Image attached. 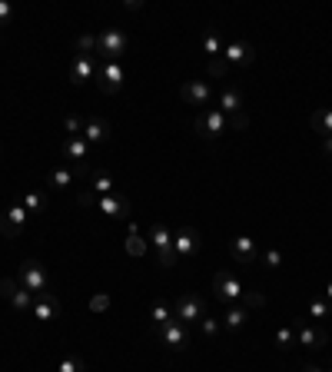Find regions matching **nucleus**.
<instances>
[{"label": "nucleus", "instance_id": "nucleus-30", "mask_svg": "<svg viewBox=\"0 0 332 372\" xmlns=\"http://www.w3.org/2000/svg\"><path fill=\"white\" fill-rule=\"evenodd\" d=\"M329 312H332V306L326 303V299H322V296H316V299H309V319H312V322L326 319Z\"/></svg>", "mask_w": 332, "mask_h": 372}, {"label": "nucleus", "instance_id": "nucleus-16", "mask_svg": "<svg viewBox=\"0 0 332 372\" xmlns=\"http://www.w3.org/2000/svg\"><path fill=\"white\" fill-rule=\"evenodd\" d=\"M60 296L57 293H40L37 299H34V309H30V312H34V319H40V322H50V319H57V316H60Z\"/></svg>", "mask_w": 332, "mask_h": 372}, {"label": "nucleus", "instance_id": "nucleus-34", "mask_svg": "<svg viewBox=\"0 0 332 372\" xmlns=\"http://www.w3.org/2000/svg\"><path fill=\"white\" fill-rule=\"evenodd\" d=\"M200 329H203L206 339H213V336H216L219 329H223V322H219L216 316H203V319H200Z\"/></svg>", "mask_w": 332, "mask_h": 372}, {"label": "nucleus", "instance_id": "nucleus-29", "mask_svg": "<svg viewBox=\"0 0 332 372\" xmlns=\"http://www.w3.org/2000/svg\"><path fill=\"white\" fill-rule=\"evenodd\" d=\"M203 53H209V60H213V57H223V50H219V30H216V27H206Z\"/></svg>", "mask_w": 332, "mask_h": 372}, {"label": "nucleus", "instance_id": "nucleus-36", "mask_svg": "<svg viewBox=\"0 0 332 372\" xmlns=\"http://www.w3.org/2000/svg\"><path fill=\"white\" fill-rule=\"evenodd\" d=\"M64 130H67V137H80V133H83V120H80L77 113H70L64 120Z\"/></svg>", "mask_w": 332, "mask_h": 372}, {"label": "nucleus", "instance_id": "nucleus-20", "mask_svg": "<svg viewBox=\"0 0 332 372\" xmlns=\"http://www.w3.org/2000/svg\"><path fill=\"white\" fill-rule=\"evenodd\" d=\"M87 150L90 143L83 137H67L64 140V160L70 167H87Z\"/></svg>", "mask_w": 332, "mask_h": 372}, {"label": "nucleus", "instance_id": "nucleus-41", "mask_svg": "<svg viewBox=\"0 0 332 372\" xmlns=\"http://www.w3.org/2000/svg\"><path fill=\"white\" fill-rule=\"evenodd\" d=\"M263 303H266V299H263V293H243V306L246 309H259Z\"/></svg>", "mask_w": 332, "mask_h": 372}, {"label": "nucleus", "instance_id": "nucleus-31", "mask_svg": "<svg viewBox=\"0 0 332 372\" xmlns=\"http://www.w3.org/2000/svg\"><path fill=\"white\" fill-rule=\"evenodd\" d=\"M173 319V309L166 306V303H153V309H150V322H153V329L156 326H163V322Z\"/></svg>", "mask_w": 332, "mask_h": 372}, {"label": "nucleus", "instance_id": "nucleus-38", "mask_svg": "<svg viewBox=\"0 0 332 372\" xmlns=\"http://www.w3.org/2000/svg\"><path fill=\"white\" fill-rule=\"evenodd\" d=\"M226 120H230V130H246V127H249V113H246V110L226 116Z\"/></svg>", "mask_w": 332, "mask_h": 372}, {"label": "nucleus", "instance_id": "nucleus-37", "mask_svg": "<svg viewBox=\"0 0 332 372\" xmlns=\"http://www.w3.org/2000/svg\"><path fill=\"white\" fill-rule=\"evenodd\" d=\"M77 203L87 206V209H97V206H100V196H97L93 190H80L77 193Z\"/></svg>", "mask_w": 332, "mask_h": 372}, {"label": "nucleus", "instance_id": "nucleus-6", "mask_svg": "<svg viewBox=\"0 0 332 372\" xmlns=\"http://www.w3.org/2000/svg\"><path fill=\"white\" fill-rule=\"evenodd\" d=\"M153 333L170 352H183V349L190 346V326H183L179 319H170L163 326H156Z\"/></svg>", "mask_w": 332, "mask_h": 372}, {"label": "nucleus", "instance_id": "nucleus-35", "mask_svg": "<svg viewBox=\"0 0 332 372\" xmlns=\"http://www.w3.org/2000/svg\"><path fill=\"white\" fill-rule=\"evenodd\" d=\"M259 259H263V266H266V270H279V266H282V253H279V249H266V253H259Z\"/></svg>", "mask_w": 332, "mask_h": 372}, {"label": "nucleus", "instance_id": "nucleus-13", "mask_svg": "<svg viewBox=\"0 0 332 372\" xmlns=\"http://www.w3.org/2000/svg\"><path fill=\"white\" fill-rule=\"evenodd\" d=\"M230 256L240 266H253V263H259V246H256L253 236H236L230 243Z\"/></svg>", "mask_w": 332, "mask_h": 372}, {"label": "nucleus", "instance_id": "nucleus-9", "mask_svg": "<svg viewBox=\"0 0 332 372\" xmlns=\"http://www.w3.org/2000/svg\"><path fill=\"white\" fill-rule=\"evenodd\" d=\"M0 296H4L17 312H30V309H34V299H37L27 286H20V280H0Z\"/></svg>", "mask_w": 332, "mask_h": 372}, {"label": "nucleus", "instance_id": "nucleus-12", "mask_svg": "<svg viewBox=\"0 0 332 372\" xmlns=\"http://www.w3.org/2000/svg\"><path fill=\"white\" fill-rule=\"evenodd\" d=\"M83 140L93 146H103V143H110V137H113V127H110V120H103V116H87L83 120V133H80Z\"/></svg>", "mask_w": 332, "mask_h": 372}, {"label": "nucleus", "instance_id": "nucleus-43", "mask_svg": "<svg viewBox=\"0 0 332 372\" xmlns=\"http://www.w3.org/2000/svg\"><path fill=\"white\" fill-rule=\"evenodd\" d=\"M322 299H326V303H329V306H332V280L326 282V296H322Z\"/></svg>", "mask_w": 332, "mask_h": 372}, {"label": "nucleus", "instance_id": "nucleus-45", "mask_svg": "<svg viewBox=\"0 0 332 372\" xmlns=\"http://www.w3.org/2000/svg\"><path fill=\"white\" fill-rule=\"evenodd\" d=\"M303 372H326V369H319V366H312V362H309V366H303Z\"/></svg>", "mask_w": 332, "mask_h": 372}, {"label": "nucleus", "instance_id": "nucleus-1", "mask_svg": "<svg viewBox=\"0 0 332 372\" xmlns=\"http://www.w3.org/2000/svg\"><path fill=\"white\" fill-rule=\"evenodd\" d=\"M150 246H153V253H156V263L163 266V270H173V266H179V259H177V249H173V233L166 230L163 223H150Z\"/></svg>", "mask_w": 332, "mask_h": 372}, {"label": "nucleus", "instance_id": "nucleus-15", "mask_svg": "<svg viewBox=\"0 0 332 372\" xmlns=\"http://www.w3.org/2000/svg\"><path fill=\"white\" fill-rule=\"evenodd\" d=\"M179 97H183V103H190V106H206V103L213 100V87L206 80H186L179 87Z\"/></svg>", "mask_w": 332, "mask_h": 372}, {"label": "nucleus", "instance_id": "nucleus-46", "mask_svg": "<svg viewBox=\"0 0 332 372\" xmlns=\"http://www.w3.org/2000/svg\"><path fill=\"white\" fill-rule=\"evenodd\" d=\"M326 372H332V366H329V369H326Z\"/></svg>", "mask_w": 332, "mask_h": 372}, {"label": "nucleus", "instance_id": "nucleus-25", "mask_svg": "<svg viewBox=\"0 0 332 372\" xmlns=\"http://www.w3.org/2000/svg\"><path fill=\"white\" fill-rule=\"evenodd\" d=\"M20 203H24L27 213H34V216H40L43 209H47V193L43 190H27L24 196H20Z\"/></svg>", "mask_w": 332, "mask_h": 372}, {"label": "nucleus", "instance_id": "nucleus-23", "mask_svg": "<svg viewBox=\"0 0 332 372\" xmlns=\"http://www.w3.org/2000/svg\"><path fill=\"white\" fill-rule=\"evenodd\" d=\"M83 186H87V190H93L97 196H110V193H116L113 177H110V173H103V170H90L87 180H83Z\"/></svg>", "mask_w": 332, "mask_h": 372}, {"label": "nucleus", "instance_id": "nucleus-2", "mask_svg": "<svg viewBox=\"0 0 332 372\" xmlns=\"http://www.w3.org/2000/svg\"><path fill=\"white\" fill-rule=\"evenodd\" d=\"M17 280H20V286H27L34 296L50 293V276H47V270H43L40 259H24L20 270H17Z\"/></svg>", "mask_w": 332, "mask_h": 372}, {"label": "nucleus", "instance_id": "nucleus-22", "mask_svg": "<svg viewBox=\"0 0 332 372\" xmlns=\"http://www.w3.org/2000/svg\"><path fill=\"white\" fill-rule=\"evenodd\" d=\"M93 77H97L93 57H83V53H80L77 60H74V67H70V83H74V87H83V83L93 80Z\"/></svg>", "mask_w": 332, "mask_h": 372}, {"label": "nucleus", "instance_id": "nucleus-3", "mask_svg": "<svg viewBox=\"0 0 332 372\" xmlns=\"http://www.w3.org/2000/svg\"><path fill=\"white\" fill-rule=\"evenodd\" d=\"M206 316V303L203 296L196 293H179L177 303H173V319H179L183 326H193V322H200Z\"/></svg>", "mask_w": 332, "mask_h": 372}, {"label": "nucleus", "instance_id": "nucleus-18", "mask_svg": "<svg viewBox=\"0 0 332 372\" xmlns=\"http://www.w3.org/2000/svg\"><path fill=\"white\" fill-rule=\"evenodd\" d=\"M97 209L110 219H127L130 216V200L120 196V193H110V196H100V206H97Z\"/></svg>", "mask_w": 332, "mask_h": 372}, {"label": "nucleus", "instance_id": "nucleus-44", "mask_svg": "<svg viewBox=\"0 0 332 372\" xmlns=\"http://www.w3.org/2000/svg\"><path fill=\"white\" fill-rule=\"evenodd\" d=\"M322 150H326V153H332V137H322Z\"/></svg>", "mask_w": 332, "mask_h": 372}, {"label": "nucleus", "instance_id": "nucleus-42", "mask_svg": "<svg viewBox=\"0 0 332 372\" xmlns=\"http://www.w3.org/2000/svg\"><path fill=\"white\" fill-rule=\"evenodd\" d=\"M11 17H13V7L7 4V0H0V24H7Z\"/></svg>", "mask_w": 332, "mask_h": 372}, {"label": "nucleus", "instance_id": "nucleus-39", "mask_svg": "<svg viewBox=\"0 0 332 372\" xmlns=\"http://www.w3.org/2000/svg\"><path fill=\"white\" fill-rule=\"evenodd\" d=\"M90 309H93V312H106V309H110V296L97 293L93 299H90Z\"/></svg>", "mask_w": 332, "mask_h": 372}, {"label": "nucleus", "instance_id": "nucleus-11", "mask_svg": "<svg viewBox=\"0 0 332 372\" xmlns=\"http://www.w3.org/2000/svg\"><path fill=\"white\" fill-rule=\"evenodd\" d=\"M27 216H30V213L24 209V203L7 206V209L0 213V233H4V236H20L27 226Z\"/></svg>", "mask_w": 332, "mask_h": 372}, {"label": "nucleus", "instance_id": "nucleus-32", "mask_svg": "<svg viewBox=\"0 0 332 372\" xmlns=\"http://www.w3.org/2000/svg\"><path fill=\"white\" fill-rule=\"evenodd\" d=\"M206 70H209V77H213V80H226V77H230V70H233V67L226 64V60H223V57H213V60H209V67H206Z\"/></svg>", "mask_w": 332, "mask_h": 372}, {"label": "nucleus", "instance_id": "nucleus-10", "mask_svg": "<svg viewBox=\"0 0 332 372\" xmlns=\"http://www.w3.org/2000/svg\"><path fill=\"white\" fill-rule=\"evenodd\" d=\"M200 246H203V240H200V230H193V226H183V230H177V236H173V249H177V259L183 263V259H193L196 253H200Z\"/></svg>", "mask_w": 332, "mask_h": 372}, {"label": "nucleus", "instance_id": "nucleus-8", "mask_svg": "<svg viewBox=\"0 0 332 372\" xmlns=\"http://www.w3.org/2000/svg\"><path fill=\"white\" fill-rule=\"evenodd\" d=\"M123 80H127V74H123V64H120V60H103V67L97 70V87H100V93H106V97H113V93L123 90Z\"/></svg>", "mask_w": 332, "mask_h": 372}, {"label": "nucleus", "instance_id": "nucleus-24", "mask_svg": "<svg viewBox=\"0 0 332 372\" xmlns=\"http://www.w3.org/2000/svg\"><path fill=\"white\" fill-rule=\"evenodd\" d=\"M219 110L226 116L240 113V110H246V97L236 90V87H223V90H219Z\"/></svg>", "mask_w": 332, "mask_h": 372}, {"label": "nucleus", "instance_id": "nucleus-26", "mask_svg": "<svg viewBox=\"0 0 332 372\" xmlns=\"http://www.w3.org/2000/svg\"><path fill=\"white\" fill-rule=\"evenodd\" d=\"M146 249H150V240H146V236H140V230H137V226H130L127 253H130L133 259H143V256H146Z\"/></svg>", "mask_w": 332, "mask_h": 372}, {"label": "nucleus", "instance_id": "nucleus-7", "mask_svg": "<svg viewBox=\"0 0 332 372\" xmlns=\"http://www.w3.org/2000/svg\"><path fill=\"white\" fill-rule=\"evenodd\" d=\"M213 293H216L219 303L233 306V303H240V299H243L246 286H243V280H240L236 273L226 270V273H216V276H213Z\"/></svg>", "mask_w": 332, "mask_h": 372}, {"label": "nucleus", "instance_id": "nucleus-4", "mask_svg": "<svg viewBox=\"0 0 332 372\" xmlns=\"http://www.w3.org/2000/svg\"><path fill=\"white\" fill-rule=\"evenodd\" d=\"M193 130H196L203 140H216V137H223V133L230 130V120H226V113H223L219 106H213V110H203V113L193 120Z\"/></svg>", "mask_w": 332, "mask_h": 372}, {"label": "nucleus", "instance_id": "nucleus-40", "mask_svg": "<svg viewBox=\"0 0 332 372\" xmlns=\"http://www.w3.org/2000/svg\"><path fill=\"white\" fill-rule=\"evenodd\" d=\"M60 372H87V366L77 356H70V359H60Z\"/></svg>", "mask_w": 332, "mask_h": 372}, {"label": "nucleus", "instance_id": "nucleus-19", "mask_svg": "<svg viewBox=\"0 0 332 372\" xmlns=\"http://www.w3.org/2000/svg\"><path fill=\"white\" fill-rule=\"evenodd\" d=\"M87 173H90L87 167H57V170H50L47 186H53V190H67V186L77 180V177H83V180H87Z\"/></svg>", "mask_w": 332, "mask_h": 372}, {"label": "nucleus", "instance_id": "nucleus-28", "mask_svg": "<svg viewBox=\"0 0 332 372\" xmlns=\"http://www.w3.org/2000/svg\"><path fill=\"white\" fill-rule=\"evenodd\" d=\"M272 346L276 349H293V346H299V339H296V326H279L276 333H272Z\"/></svg>", "mask_w": 332, "mask_h": 372}, {"label": "nucleus", "instance_id": "nucleus-17", "mask_svg": "<svg viewBox=\"0 0 332 372\" xmlns=\"http://www.w3.org/2000/svg\"><path fill=\"white\" fill-rule=\"evenodd\" d=\"M223 60H226L230 67H249L256 60L253 43H246V40H233V43H226V50H223Z\"/></svg>", "mask_w": 332, "mask_h": 372}, {"label": "nucleus", "instance_id": "nucleus-5", "mask_svg": "<svg viewBox=\"0 0 332 372\" xmlns=\"http://www.w3.org/2000/svg\"><path fill=\"white\" fill-rule=\"evenodd\" d=\"M127 50H130V37L123 34V30L110 27V30L97 34V53H100L103 60H120Z\"/></svg>", "mask_w": 332, "mask_h": 372}, {"label": "nucleus", "instance_id": "nucleus-33", "mask_svg": "<svg viewBox=\"0 0 332 372\" xmlns=\"http://www.w3.org/2000/svg\"><path fill=\"white\" fill-rule=\"evenodd\" d=\"M77 50L83 53V57H97V37H93V34L77 37Z\"/></svg>", "mask_w": 332, "mask_h": 372}, {"label": "nucleus", "instance_id": "nucleus-27", "mask_svg": "<svg viewBox=\"0 0 332 372\" xmlns=\"http://www.w3.org/2000/svg\"><path fill=\"white\" fill-rule=\"evenodd\" d=\"M309 123H312V130H316V133L332 137V110H329V106H319L316 113L309 116Z\"/></svg>", "mask_w": 332, "mask_h": 372}, {"label": "nucleus", "instance_id": "nucleus-21", "mask_svg": "<svg viewBox=\"0 0 332 372\" xmlns=\"http://www.w3.org/2000/svg\"><path fill=\"white\" fill-rule=\"evenodd\" d=\"M223 329L226 333H240L246 322H249V309L243 306V303H233V306H226V312H223Z\"/></svg>", "mask_w": 332, "mask_h": 372}, {"label": "nucleus", "instance_id": "nucleus-14", "mask_svg": "<svg viewBox=\"0 0 332 372\" xmlns=\"http://www.w3.org/2000/svg\"><path fill=\"white\" fill-rule=\"evenodd\" d=\"M296 339H299V346L326 349L329 346V339H332V333L329 329H316L312 322H296Z\"/></svg>", "mask_w": 332, "mask_h": 372}]
</instances>
